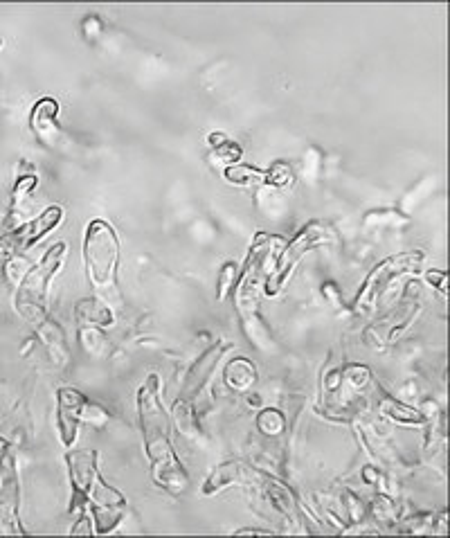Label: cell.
Here are the masks:
<instances>
[{
  "label": "cell",
  "mask_w": 450,
  "mask_h": 538,
  "mask_svg": "<svg viewBox=\"0 0 450 538\" xmlns=\"http://www.w3.org/2000/svg\"><path fill=\"white\" fill-rule=\"evenodd\" d=\"M9 451H12V446H9L7 439L0 437V457H3L5 453H9Z\"/></svg>",
  "instance_id": "cell-34"
},
{
  "label": "cell",
  "mask_w": 450,
  "mask_h": 538,
  "mask_svg": "<svg viewBox=\"0 0 450 538\" xmlns=\"http://www.w3.org/2000/svg\"><path fill=\"white\" fill-rule=\"evenodd\" d=\"M79 343L84 345V349L88 354L102 356L106 352L108 340L104 338L102 329H99V327H79Z\"/></svg>",
  "instance_id": "cell-25"
},
{
  "label": "cell",
  "mask_w": 450,
  "mask_h": 538,
  "mask_svg": "<svg viewBox=\"0 0 450 538\" xmlns=\"http://www.w3.org/2000/svg\"><path fill=\"white\" fill-rule=\"evenodd\" d=\"M68 257V246L59 241L54 244L48 253L43 255V259L36 266H32L30 271L23 275V280L18 282L16 291V311L18 316L25 318L27 322H32L36 327L41 320L48 318V298H50V282L54 280V275L61 271L63 262Z\"/></svg>",
  "instance_id": "cell-4"
},
{
  "label": "cell",
  "mask_w": 450,
  "mask_h": 538,
  "mask_svg": "<svg viewBox=\"0 0 450 538\" xmlns=\"http://www.w3.org/2000/svg\"><path fill=\"white\" fill-rule=\"evenodd\" d=\"M84 264L88 282L106 304L120 300L117 291V268H120V239L113 226L95 219L88 223L84 237Z\"/></svg>",
  "instance_id": "cell-3"
},
{
  "label": "cell",
  "mask_w": 450,
  "mask_h": 538,
  "mask_svg": "<svg viewBox=\"0 0 450 538\" xmlns=\"http://www.w3.org/2000/svg\"><path fill=\"white\" fill-rule=\"evenodd\" d=\"M36 187H39V176H36V172L30 167V163L23 160V169L16 176V185L12 190V201H9L7 228L14 230L18 226V221L25 217L27 205H30V196L34 194Z\"/></svg>",
  "instance_id": "cell-15"
},
{
  "label": "cell",
  "mask_w": 450,
  "mask_h": 538,
  "mask_svg": "<svg viewBox=\"0 0 450 538\" xmlns=\"http://www.w3.org/2000/svg\"><path fill=\"white\" fill-rule=\"evenodd\" d=\"M284 426H286V421L282 417V412H277V410H264L257 417V428H259V433H264V435H279L284 430Z\"/></svg>",
  "instance_id": "cell-27"
},
{
  "label": "cell",
  "mask_w": 450,
  "mask_h": 538,
  "mask_svg": "<svg viewBox=\"0 0 450 538\" xmlns=\"http://www.w3.org/2000/svg\"><path fill=\"white\" fill-rule=\"evenodd\" d=\"M124 507H126L124 493L111 487V484L99 475L88 498V514L93 516L95 534L104 536L108 532H113L124 516Z\"/></svg>",
  "instance_id": "cell-10"
},
{
  "label": "cell",
  "mask_w": 450,
  "mask_h": 538,
  "mask_svg": "<svg viewBox=\"0 0 450 538\" xmlns=\"http://www.w3.org/2000/svg\"><path fill=\"white\" fill-rule=\"evenodd\" d=\"M237 536H268V534H273V532H268V529H237V532H234Z\"/></svg>",
  "instance_id": "cell-33"
},
{
  "label": "cell",
  "mask_w": 450,
  "mask_h": 538,
  "mask_svg": "<svg viewBox=\"0 0 450 538\" xmlns=\"http://www.w3.org/2000/svg\"><path fill=\"white\" fill-rule=\"evenodd\" d=\"M426 280H428V284L435 286L437 291L446 293V273H444V271H430V273L426 275Z\"/></svg>",
  "instance_id": "cell-32"
},
{
  "label": "cell",
  "mask_w": 450,
  "mask_h": 538,
  "mask_svg": "<svg viewBox=\"0 0 450 538\" xmlns=\"http://www.w3.org/2000/svg\"><path fill=\"white\" fill-rule=\"evenodd\" d=\"M174 419H176L178 430L189 439V442H194V444H203L205 442L203 428H201V424H198V417L194 412L192 401L178 399L174 403Z\"/></svg>",
  "instance_id": "cell-20"
},
{
  "label": "cell",
  "mask_w": 450,
  "mask_h": 538,
  "mask_svg": "<svg viewBox=\"0 0 450 538\" xmlns=\"http://www.w3.org/2000/svg\"><path fill=\"white\" fill-rule=\"evenodd\" d=\"M75 320L79 327H99L113 325V311L102 298H84L77 302Z\"/></svg>",
  "instance_id": "cell-18"
},
{
  "label": "cell",
  "mask_w": 450,
  "mask_h": 538,
  "mask_svg": "<svg viewBox=\"0 0 450 538\" xmlns=\"http://www.w3.org/2000/svg\"><path fill=\"white\" fill-rule=\"evenodd\" d=\"M36 336H39L41 345L45 347V352H48L50 361L57 367H66L70 361V347H68V338L66 331L61 329V325L57 320H52L50 316L41 320L39 325H36Z\"/></svg>",
  "instance_id": "cell-16"
},
{
  "label": "cell",
  "mask_w": 450,
  "mask_h": 538,
  "mask_svg": "<svg viewBox=\"0 0 450 538\" xmlns=\"http://www.w3.org/2000/svg\"><path fill=\"white\" fill-rule=\"evenodd\" d=\"M419 311H421L419 298H405L392 313H387L383 320H378L376 325L365 331L367 345L374 347L392 345L394 338H399L403 331L410 327V322L419 316Z\"/></svg>",
  "instance_id": "cell-11"
},
{
  "label": "cell",
  "mask_w": 450,
  "mask_h": 538,
  "mask_svg": "<svg viewBox=\"0 0 450 538\" xmlns=\"http://www.w3.org/2000/svg\"><path fill=\"white\" fill-rule=\"evenodd\" d=\"M342 379H347L351 388L363 390L369 379H372V372H369V367L365 365H347L345 370H342Z\"/></svg>",
  "instance_id": "cell-29"
},
{
  "label": "cell",
  "mask_w": 450,
  "mask_h": 538,
  "mask_svg": "<svg viewBox=\"0 0 450 538\" xmlns=\"http://www.w3.org/2000/svg\"><path fill=\"white\" fill-rule=\"evenodd\" d=\"M102 30H104V25L97 19V16H86V19L81 21V32H84V37L88 41H95L99 34H102Z\"/></svg>",
  "instance_id": "cell-31"
},
{
  "label": "cell",
  "mask_w": 450,
  "mask_h": 538,
  "mask_svg": "<svg viewBox=\"0 0 450 538\" xmlns=\"http://www.w3.org/2000/svg\"><path fill=\"white\" fill-rule=\"evenodd\" d=\"M295 174L288 163H273L268 167V187H291Z\"/></svg>",
  "instance_id": "cell-28"
},
{
  "label": "cell",
  "mask_w": 450,
  "mask_h": 538,
  "mask_svg": "<svg viewBox=\"0 0 450 538\" xmlns=\"http://www.w3.org/2000/svg\"><path fill=\"white\" fill-rule=\"evenodd\" d=\"M138 415L153 480L174 496H183L189 489V473L171 442V424L169 415L162 408L160 379L156 374H151L138 392Z\"/></svg>",
  "instance_id": "cell-1"
},
{
  "label": "cell",
  "mask_w": 450,
  "mask_h": 538,
  "mask_svg": "<svg viewBox=\"0 0 450 538\" xmlns=\"http://www.w3.org/2000/svg\"><path fill=\"white\" fill-rule=\"evenodd\" d=\"M252 478H255V471L248 469L246 464L223 462L221 466H216L210 475H207V480L203 482V493L205 496H212V493L230 487V484H243Z\"/></svg>",
  "instance_id": "cell-17"
},
{
  "label": "cell",
  "mask_w": 450,
  "mask_h": 538,
  "mask_svg": "<svg viewBox=\"0 0 450 538\" xmlns=\"http://www.w3.org/2000/svg\"><path fill=\"white\" fill-rule=\"evenodd\" d=\"M63 208L61 205H50L45 208L39 217H34L32 221L21 223L14 230H9L7 235L0 237V255H23L27 250L34 248L41 239L50 235L52 230H57L63 223Z\"/></svg>",
  "instance_id": "cell-7"
},
{
  "label": "cell",
  "mask_w": 450,
  "mask_h": 538,
  "mask_svg": "<svg viewBox=\"0 0 450 538\" xmlns=\"http://www.w3.org/2000/svg\"><path fill=\"white\" fill-rule=\"evenodd\" d=\"M378 410H381V415H385L387 419H394L399 421V424H405V426H421L426 424L428 417L423 415L421 410H414L410 406H405V403L396 401L392 397H383L381 403H378Z\"/></svg>",
  "instance_id": "cell-22"
},
{
  "label": "cell",
  "mask_w": 450,
  "mask_h": 538,
  "mask_svg": "<svg viewBox=\"0 0 450 538\" xmlns=\"http://www.w3.org/2000/svg\"><path fill=\"white\" fill-rule=\"evenodd\" d=\"M225 181L237 187H268V169H259L252 165H232L223 169Z\"/></svg>",
  "instance_id": "cell-21"
},
{
  "label": "cell",
  "mask_w": 450,
  "mask_h": 538,
  "mask_svg": "<svg viewBox=\"0 0 450 538\" xmlns=\"http://www.w3.org/2000/svg\"><path fill=\"white\" fill-rule=\"evenodd\" d=\"M257 381V370L248 358H234L230 365L225 367V383L230 385L232 390H248L252 383Z\"/></svg>",
  "instance_id": "cell-24"
},
{
  "label": "cell",
  "mask_w": 450,
  "mask_h": 538,
  "mask_svg": "<svg viewBox=\"0 0 450 538\" xmlns=\"http://www.w3.org/2000/svg\"><path fill=\"white\" fill-rule=\"evenodd\" d=\"M279 241H284V239L270 237L266 235V232H257L250 244V253L246 257V262H243L239 268V282H237V289H234V295H237V311L243 322V329H246V334L252 343L261 349L268 347L266 343H273L264 320H261L259 316V300L266 284L268 250L277 246Z\"/></svg>",
  "instance_id": "cell-2"
},
{
  "label": "cell",
  "mask_w": 450,
  "mask_h": 538,
  "mask_svg": "<svg viewBox=\"0 0 450 538\" xmlns=\"http://www.w3.org/2000/svg\"><path fill=\"white\" fill-rule=\"evenodd\" d=\"M68 475H70V514H81L88 511V498L90 491L95 487V480L99 478L97 469V451H68L66 453Z\"/></svg>",
  "instance_id": "cell-9"
},
{
  "label": "cell",
  "mask_w": 450,
  "mask_h": 538,
  "mask_svg": "<svg viewBox=\"0 0 450 538\" xmlns=\"http://www.w3.org/2000/svg\"><path fill=\"white\" fill-rule=\"evenodd\" d=\"M81 421H86V424L99 428V426H104L108 421V412L102 406H97V403L86 401L84 410H81Z\"/></svg>",
  "instance_id": "cell-30"
},
{
  "label": "cell",
  "mask_w": 450,
  "mask_h": 538,
  "mask_svg": "<svg viewBox=\"0 0 450 538\" xmlns=\"http://www.w3.org/2000/svg\"><path fill=\"white\" fill-rule=\"evenodd\" d=\"M333 239H336V235H333V230L324 221L306 223V226L297 232L291 244H286L282 250H279V259L273 268V273L266 277L264 293L277 295L284 289V284L291 280L295 266L302 262V257L306 253H311L313 248L331 244Z\"/></svg>",
  "instance_id": "cell-6"
},
{
  "label": "cell",
  "mask_w": 450,
  "mask_h": 538,
  "mask_svg": "<svg viewBox=\"0 0 450 538\" xmlns=\"http://www.w3.org/2000/svg\"><path fill=\"white\" fill-rule=\"evenodd\" d=\"M264 489H266V496L270 498V502H273L279 514L286 516L295 525L300 523L302 520L300 505H297V500L291 493V489L284 487L282 482H277L273 478H264Z\"/></svg>",
  "instance_id": "cell-19"
},
{
  "label": "cell",
  "mask_w": 450,
  "mask_h": 538,
  "mask_svg": "<svg viewBox=\"0 0 450 538\" xmlns=\"http://www.w3.org/2000/svg\"><path fill=\"white\" fill-rule=\"evenodd\" d=\"M3 46H5V41H3V37H0V50H3Z\"/></svg>",
  "instance_id": "cell-35"
},
{
  "label": "cell",
  "mask_w": 450,
  "mask_h": 538,
  "mask_svg": "<svg viewBox=\"0 0 450 538\" xmlns=\"http://www.w3.org/2000/svg\"><path fill=\"white\" fill-rule=\"evenodd\" d=\"M21 478H18V464L14 451L0 457V525L7 534L25 536L21 523Z\"/></svg>",
  "instance_id": "cell-8"
},
{
  "label": "cell",
  "mask_w": 450,
  "mask_h": 538,
  "mask_svg": "<svg viewBox=\"0 0 450 538\" xmlns=\"http://www.w3.org/2000/svg\"><path fill=\"white\" fill-rule=\"evenodd\" d=\"M59 102L52 97H43V100L32 106L30 113V129L34 138L48 149H59L63 145V129L59 124Z\"/></svg>",
  "instance_id": "cell-12"
},
{
  "label": "cell",
  "mask_w": 450,
  "mask_h": 538,
  "mask_svg": "<svg viewBox=\"0 0 450 538\" xmlns=\"http://www.w3.org/2000/svg\"><path fill=\"white\" fill-rule=\"evenodd\" d=\"M423 262H426V255H423L421 250H412V253H401L383 259L381 264H376L372 271H369L367 280L360 286L354 304H351V309H354V313H358V316H369V313H374L385 291L390 289V284L403 275L421 273Z\"/></svg>",
  "instance_id": "cell-5"
},
{
  "label": "cell",
  "mask_w": 450,
  "mask_h": 538,
  "mask_svg": "<svg viewBox=\"0 0 450 538\" xmlns=\"http://www.w3.org/2000/svg\"><path fill=\"white\" fill-rule=\"evenodd\" d=\"M230 345L225 343H216L212 345L207 352L198 358V361L189 367L187 374H185V381H183V388H180V399L185 401H192L201 394V390L205 388V383L210 381L212 372L216 370V365H219V361L223 358V354L228 352Z\"/></svg>",
  "instance_id": "cell-14"
},
{
  "label": "cell",
  "mask_w": 450,
  "mask_h": 538,
  "mask_svg": "<svg viewBox=\"0 0 450 538\" xmlns=\"http://www.w3.org/2000/svg\"><path fill=\"white\" fill-rule=\"evenodd\" d=\"M210 147H212V160L216 165H239V160L243 156V149L239 147V142L230 140L225 133H212L210 136Z\"/></svg>",
  "instance_id": "cell-23"
},
{
  "label": "cell",
  "mask_w": 450,
  "mask_h": 538,
  "mask_svg": "<svg viewBox=\"0 0 450 538\" xmlns=\"http://www.w3.org/2000/svg\"><path fill=\"white\" fill-rule=\"evenodd\" d=\"M239 268L241 264L237 262H225L221 273H219V293H216V300L223 302L225 298H228V293L237 289V282H239Z\"/></svg>",
  "instance_id": "cell-26"
},
{
  "label": "cell",
  "mask_w": 450,
  "mask_h": 538,
  "mask_svg": "<svg viewBox=\"0 0 450 538\" xmlns=\"http://www.w3.org/2000/svg\"><path fill=\"white\" fill-rule=\"evenodd\" d=\"M88 399L75 388H61L57 392V426L61 444L72 448L77 442V430L81 424V410Z\"/></svg>",
  "instance_id": "cell-13"
}]
</instances>
